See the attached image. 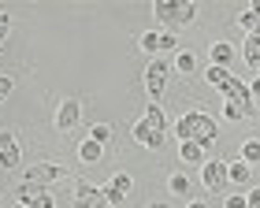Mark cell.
<instances>
[{"label":"cell","mask_w":260,"mask_h":208,"mask_svg":"<svg viewBox=\"0 0 260 208\" xmlns=\"http://www.w3.org/2000/svg\"><path fill=\"white\" fill-rule=\"evenodd\" d=\"M205 78H208V86L212 89H219L223 97H227V104H234V108H238L242 115H253L256 108H253V97H249V86L242 82V78H234L227 67H208L205 71Z\"/></svg>","instance_id":"6da1fadb"},{"label":"cell","mask_w":260,"mask_h":208,"mask_svg":"<svg viewBox=\"0 0 260 208\" xmlns=\"http://www.w3.org/2000/svg\"><path fill=\"white\" fill-rule=\"evenodd\" d=\"M216 134H219V126L205 112H182L179 123H175V137H179V142H197L201 149H208L216 142Z\"/></svg>","instance_id":"7a4b0ae2"},{"label":"cell","mask_w":260,"mask_h":208,"mask_svg":"<svg viewBox=\"0 0 260 208\" xmlns=\"http://www.w3.org/2000/svg\"><path fill=\"white\" fill-rule=\"evenodd\" d=\"M160 22H168V26H190L193 15H197V4H186V0H156L152 4Z\"/></svg>","instance_id":"3957f363"},{"label":"cell","mask_w":260,"mask_h":208,"mask_svg":"<svg viewBox=\"0 0 260 208\" xmlns=\"http://www.w3.org/2000/svg\"><path fill=\"white\" fill-rule=\"evenodd\" d=\"M71 175H67V167H60V164H34V167H26V175H22V182H30V186H52V182H67Z\"/></svg>","instance_id":"277c9868"},{"label":"cell","mask_w":260,"mask_h":208,"mask_svg":"<svg viewBox=\"0 0 260 208\" xmlns=\"http://www.w3.org/2000/svg\"><path fill=\"white\" fill-rule=\"evenodd\" d=\"M201 182L208 186V193H223V190L231 186L227 164H223V160H205V164H201Z\"/></svg>","instance_id":"5b68a950"},{"label":"cell","mask_w":260,"mask_h":208,"mask_svg":"<svg viewBox=\"0 0 260 208\" xmlns=\"http://www.w3.org/2000/svg\"><path fill=\"white\" fill-rule=\"evenodd\" d=\"M168 75H171V67L164 63V60H152L149 63V71H145V89H149V97L160 104V93H164V86H168Z\"/></svg>","instance_id":"8992f818"},{"label":"cell","mask_w":260,"mask_h":208,"mask_svg":"<svg viewBox=\"0 0 260 208\" xmlns=\"http://www.w3.org/2000/svg\"><path fill=\"white\" fill-rule=\"evenodd\" d=\"M71 208H108V201H104L101 186H89V182H75V201H71Z\"/></svg>","instance_id":"52a82bcc"},{"label":"cell","mask_w":260,"mask_h":208,"mask_svg":"<svg viewBox=\"0 0 260 208\" xmlns=\"http://www.w3.org/2000/svg\"><path fill=\"white\" fill-rule=\"evenodd\" d=\"M19 160H22V153H19V142H15V134L11 130H0V167H19Z\"/></svg>","instance_id":"ba28073f"},{"label":"cell","mask_w":260,"mask_h":208,"mask_svg":"<svg viewBox=\"0 0 260 208\" xmlns=\"http://www.w3.org/2000/svg\"><path fill=\"white\" fill-rule=\"evenodd\" d=\"M78 115H82V104L78 100H63L60 112H56V130L60 134H71L78 126Z\"/></svg>","instance_id":"9c48e42d"},{"label":"cell","mask_w":260,"mask_h":208,"mask_svg":"<svg viewBox=\"0 0 260 208\" xmlns=\"http://www.w3.org/2000/svg\"><path fill=\"white\" fill-rule=\"evenodd\" d=\"M134 142H138V145H145V149H164L168 134H156L145 119H138V123H134Z\"/></svg>","instance_id":"30bf717a"},{"label":"cell","mask_w":260,"mask_h":208,"mask_svg":"<svg viewBox=\"0 0 260 208\" xmlns=\"http://www.w3.org/2000/svg\"><path fill=\"white\" fill-rule=\"evenodd\" d=\"M78 160H82V164H89V167H97L104 160V145H97L93 137H86V142L78 145Z\"/></svg>","instance_id":"8fae6325"},{"label":"cell","mask_w":260,"mask_h":208,"mask_svg":"<svg viewBox=\"0 0 260 208\" xmlns=\"http://www.w3.org/2000/svg\"><path fill=\"white\" fill-rule=\"evenodd\" d=\"M141 119H145V123H149L156 134H168V115H164V108H160L156 100H152V104H145V115H141Z\"/></svg>","instance_id":"7c38bea8"},{"label":"cell","mask_w":260,"mask_h":208,"mask_svg":"<svg viewBox=\"0 0 260 208\" xmlns=\"http://www.w3.org/2000/svg\"><path fill=\"white\" fill-rule=\"evenodd\" d=\"M208 56H212V67H227L234 60V49L227 41H216V45H208Z\"/></svg>","instance_id":"4fadbf2b"},{"label":"cell","mask_w":260,"mask_h":208,"mask_svg":"<svg viewBox=\"0 0 260 208\" xmlns=\"http://www.w3.org/2000/svg\"><path fill=\"white\" fill-rule=\"evenodd\" d=\"M249 164L245 160H234V164H227V179L234 182V186H249Z\"/></svg>","instance_id":"5bb4252c"},{"label":"cell","mask_w":260,"mask_h":208,"mask_svg":"<svg viewBox=\"0 0 260 208\" xmlns=\"http://www.w3.org/2000/svg\"><path fill=\"white\" fill-rule=\"evenodd\" d=\"M179 156L186 160V164H205V149H201L197 142H179Z\"/></svg>","instance_id":"9a60e30c"},{"label":"cell","mask_w":260,"mask_h":208,"mask_svg":"<svg viewBox=\"0 0 260 208\" xmlns=\"http://www.w3.org/2000/svg\"><path fill=\"white\" fill-rule=\"evenodd\" d=\"M238 26H242L245 33H249V38H260V15H256L253 8H245L242 15H238Z\"/></svg>","instance_id":"2e32d148"},{"label":"cell","mask_w":260,"mask_h":208,"mask_svg":"<svg viewBox=\"0 0 260 208\" xmlns=\"http://www.w3.org/2000/svg\"><path fill=\"white\" fill-rule=\"evenodd\" d=\"M168 193H175V197H190V179H186V175H171L168 179Z\"/></svg>","instance_id":"e0dca14e"},{"label":"cell","mask_w":260,"mask_h":208,"mask_svg":"<svg viewBox=\"0 0 260 208\" xmlns=\"http://www.w3.org/2000/svg\"><path fill=\"white\" fill-rule=\"evenodd\" d=\"M242 160H245L249 167H256V164H260V142H256V137H249V142L242 145Z\"/></svg>","instance_id":"ac0fdd59"},{"label":"cell","mask_w":260,"mask_h":208,"mask_svg":"<svg viewBox=\"0 0 260 208\" xmlns=\"http://www.w3.org/2000/svg\"><path fill=\"white\" fill-rule=\"evenodd\" d=\"M138 45H141L149 56H156V52H160V33H156V30H145V33L138 38Z\"/></svg>","instance_id":"d6986e66"},{"label":"cell","mask_w":260,"mask_h":208,"mask_svg":"<svg viewBox=\"0 0 260 208\" xmlns=\"http://www.w3.org/2000/svg\"><path fill=\"white\" fill-rule=\"evenodd\" d=\"M26 208H56V201H52V193H49V190H38V193L30 197Z\"/></svg>","instance_id":"ffe728a7"},{"label":"cell","mask_w":260,"mask_h":208,"mask_svg":"<svg viewBox=\"0 0 260 208\" xmlns=\"http://www.w3.org/2000/svg\"><path fill=\"white\" fill-rule=\"evenodd\" d=\"M89 137H93L97 145H108V142H112V126H108V123H97V126L89 130Z\"/></svg>","instance_id":"44dd1931"},{"label":"cell","mask_w":260,"mask_h":208,"mask_svg":"<svg viewBox=\"0 0 260 208\" xmlns=\"http://www.w3.org/2000/svg\"><path fill=\"white\" fill-rule=\"evenodd\" d=\"M175 67H179V71H186V75H193V71H197V56H193V52H179Z\"/></svg>","instance_id":"7402d4cb"},{"label":"cell","mask_w":260,"mask_h":208,"mask_svg":"<svg viewBox=\"0 0 260 208\" xmlns=\"http://www.w3.org/2000/svg\"><path fill=\"white\" fill-rule=\"evenodd\" d=\"M101 193H104V201H108V208H119V204L126 201V197H123V193H119V190H115V186H112V182H108V186H101Z\"/></svg>","instance_id":"603a6c76"},{"label":"cell","mask_w":260,"mask_h":208,"mask_svg":"<svg viewBox=\"0 0 260 208\" xmlns=\"http://www.w3.org/2000/svg\"><path fill=\"white\" fill-rule=\"evenodd\" d=\"M112 186H115V190H119V193H123V197H126V193H130V190H134V179H130V175H123V171H119V175H115V179H112Z\"/></svg>","instance_id":"cb8c5ba5"},{"label":"cell","mask_w":260,"mask_h":208,"mask_svg":"<svg viewBox=\"0 0 260 208\" xmlns=\"http://www.w3.org/2000/svg\"><path fill=\"white\" fill-rule=\"evenodd\" d=\"M11 89H15L11 75H0V100H4V97H11Z\"/></svg>","instance_id":"d4e9b609"},{"label":"cell","mask_w":260,"mask_h":208,"mask_svg":"<svg viewBox=\"0 0 260 208\" xmlns=\"http://www.w3.org/2000/svg\"><path fill=\"white\" fill-rule=\"evenodd\" d=\"M223 119H231V123H238V119H245V115L234 108V104H223Z\"/></svg>","instance_id":"484cf974"},{"label":"cell","mask_w":260,"mask_h":208,"mask_svg":"<svg viewBox=\"0 0 260 208\" xmlns=\"http://www.w3.org/2000/svg\"><path fill=\"white\" fill-rule=\"evenodd\" d=\"M175 45H179V41H175V33H160V52H171Z\"/></svg>","instance_id":"4316f807"},{"label":"cell","mask_w":260,"mask_h":208,"mask_svg":"<svg viewBox=\"0 0 260 208\" xmlns=\"http://www.w3.org/2000/svg\"><path fill=\"white\" fill-rule=\"evenodd\" d=\"M227 208H249V204H245V193H231V197H227Z\"/></svg>","instance_id":"83f0119b"},{"label":"cell","mask_w":260,"mask_h":208,"mask_svg":"<svg viewBox=\"0 0 260 208\" xmlns=\"http://www.w3.org/2000/svg\"><path fill=\"white\" fill-rule=\"evenodd\" d=\"M8 30H11V15H8V11H0V41L8 38Z\"/></svg>","instance_id":"f1b7e54d"},{"label":"cell","mask_w":260,"mask_h":208,"mask_svg":"<svg viewBox=\"0 0 260 208\" xmlns=\"http://www.w3.org/2000/svg\"><path fill=\"white\" fill-rule=\"evenodd\" d=\"M245 204H249V208H260V186L245 193Z\"/></svg>","instance_id":"f546056e"},{"label":"cell","mask_w":260,"mask_h":208,"mask_svg":"<svg viewBox=\"0 0 260 208\" xmlns=\"http://www.w3.org/2000/svg\"><path fill=\"white\" fill-rule=\"evenodd\" d=\"M249 97H253V100H260V78H253V86H249Z\"/></svg>","instance_id":"4dcf8cb0"},{"label":"cell","mask_w":260,"mask_h":208,"mask_svg":"<svg viewBox=\"0 0 260 208\" xmlns=\"http://www.w3.org/2000/svg\"><path fill=\"white\" fill-rule=\"evenodd\" d=\"M186 208H208L205 201H190V204H186Z\"/></svg>","instance_id":"1f68e13d"},{"label":"cell","mask_w":260,"mask_h":208,"mask_svg":"<svg viewBox=\"0 0 260 208\" xmlns=\"http://www.w3.org/2000/svg\"><path fill=\"white\" fill-rule=\"evenodd\" d=\"M145 208H168V204H160V201H152V204H145Z\"/></svg>","instance_id":"d6a6232c"},{"label":"cell","mask_w":260,"mask_h":208,"mask_svg":"<svg viewBox=\"0 0 260 208\" xmlns=\"http://www.w3.org/2000/svg\"><path fill=\"white\" fill-rule=\"evenodd\" d=\"M249 8H253V11H256V15H260V0H256V4H249Z\"/></svg>","instance_id":"836d02e7"},{"label":"cell","mask_w":260,"mask_h":208,"mask_svg":"<svg viewBox=\"0 0 260 208\" xmlns=\"http://www.w3.org/2000/svg\"><path fill=\"white\" fill-rule=\"evenodd\" d=\"M15 208H26V204H15Z\"/></svg>","instance_id":"e575fe53"}]
</instances>
